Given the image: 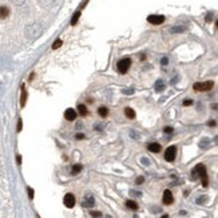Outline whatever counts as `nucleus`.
I'll return each instance as SVG.
<instances>
[{"instance_id":"nucleus-6","label":"nucleus","mask_w":218,"mask_h":218,"mask_svg":"<svg viewBox=\"0 0 218 218\" xmlns=\"http://www.w3.org/2000/svg\"><path fill=\"white\" fill-rule=\"evenodd\" d=\"M147 22L151 23V24H154V25L162 24V23L165 22V16H162V15H150L147 18Z\"/></svg>"},{"instance_id":"nucleus-2","label":"nucleus","mask_w":218,"mask_h":218,"mask_svg":"<svg viewBox=\"0 0 218 218\" xmlns=\"http://www.w3.org/2000/svg\"><path fill=\"white\" fill-rule=\"evenodd\" d=\"M196 170H197V173H198V177L202 179V186H203V187H206V186L209 185V181H208V174H206L205 165H202V163L197 165L196 166Z\"/></svg>"},{"instance_id":"nucleus-14","label":"nucleus","mask_w":218,"mask_h":218,"mask_svg":"<svg viewBox=\"0 0 218 218\" xmlns=\"http://www.w3.org/2000/svg\"><path fill=\"white\" fill-rule=\"evenodd\" d=\"M183 31H186L185 25H174V27L170 28V32L171 34H179V32H183Z\"/></svg>"},{"instance_id":"nucleus-33","label":"nucleus","mask_w":218,"mask_h":218,"mask_svg":"<svg viewBox=\"0 0 218 218\" xmlns=\"http://www.w3.org/2000/svg\"><path fill=\"white\" fill-rule=\"evenodd\" d=\"M208 125L213 127V126H216V120H209V122H208Z\"/></svg>"},{"instance_id":"nucleus-5","label":"nucleus","mask_w":218,"mask_h":218,"mask_svg":"<svg viewBox=\"0 0 218 218\" xmlns=\"http://www.w3.org/2000/svg\"><path fill=\"white\" fill-rule=\"evenodd\" d=\"M175 157H177V147L175 146H170V147L166 149L165 159L167 161V162H173V161L175 159Z\"/></svg>"},{"instance_id":"nucleus-24","label":"nucleus","mask_w":218,"mask_h":218,"mask_svg":"<svg viewBox=\"0 0 218 218\" xmlns=\"http://www.w3.org/2000/svg\"><path fill=\"white\" fill-rule=\"evenodd\" d=\"M60 46H62V40H60V39H56L55 42H54V44H52V50H58Z\"/></svg>"},{"instance_id":"nucleus-17","label":"nucleus","mask_w":218,"mask_h":218,"mask_svg":"<svg viewBox=\"0 0 218 218\" xmlns=\"http://www.w3.org/2000/svg\"><path fill=\"white\" fill-rule=\"evenodd\" d=\"M165 87H166V86H165V83H163L162 80H158V82L155 83V91H157V93L163 91V90H165Z\"/></svg>"},{"instance_id":"nucleus-18","label":"nucleus","mask_w":218,"mask_h":218,"mask_svg":"<svg viewBox=\"0 0 218 218\" xmlns=\"http://www.w3.org/2000/svg\"><path fill=\"white\" fill-rule=\"evenodd\" d=\"M78 111H79L80 115H87L88 114V110H87V107H86L84 105H79L78 106Z\"/></svg>"},{"instance_id":"nucleus-37","label":"nucleus","mask_w":218,"mask_h":218,"mask_svg":"<svg viewBox=\"0 0 218 218\" xmlns=\"http://www.w3.org/2000/svg\"><path fill=\"white\" fill-rule=\"evenodd\" d=\"M214 142H216V143H217V145H218V135L216 137V138H214Z\"/></svg>"},{"instance_id":"nucleus-11","label":"nucleus","mask_w":218,"mask_h":218,"mask_svg":"<svg viewBox=\"0 0 218 218\" xmlns=\"http://www.w3.org/2000/svg\"><path fill=\"white\" fill-rule=\"evenodd\" d=\"M11 13L10 7L7 5H0V19H7Z\"/></svg>"},{"instance_id":"nucleus-30","label":"nucleus","mask_w":218,"mask_h":218,"mask_svg":"<svg viewBox=\"0 0 218 218\" xmlns=\"http://www.w3.org/2000/svg\"><path fill=\"white\" fill-rule=\"evenodd\" d=\"M206 199H208V198H206V197H201V198H198V199H197V203H203Z\"/></svg>"},{"instance_id":"nucleus-32","label":"nucleus","mask_w":218,"mask_h":218,"mask_svg":"<svg viewBox=\"0 0 218 218\" xmlns=\"http://www.w3.org/2000/svg\"><path fill=\"white\" fill-rule=\"evenodd\" d=\"M143 177H138V178H137V183H138V185H140V183H143Z\"/></svg>"},{"instance_id":"nucleus-12","label":"nucleus","mask_w":218,"mask_h":218,"mask_svg":"<svg viewBox=\"0 0 218 218\" xmlns=\"http://www.w3.org/2000/svg\"><path fill=\"white\" fill-rule=\"evenodd\" d=\"M38 3L42 8H51L55 4V0H38Z\"/></svg>"},{"instance_id":"nucleus-34","label":"nucleus","mask_w":218,"mask_h":218,"mask_svg":"<svg viewBox=\"0 0 218 218\" xmlns=\"http://www.w3.org/2000/svg\"><path fill=\"white\" fill-rule=\"evenodd\" d=\"M83 138H84L83 134H76V139H83Z\"/></svg>"},{"instance_id":"nucleus-31","label":"nucleus","mask_w":218,"mask_h":218,"mask_svg":"<svg viewBox=\"0 0 218 218\" xmlns=\"http://www.w3.org/2000/svg\"><path fill=\"white\" fill-rule=\"evenodd\" d=\"M123 93H125V94H127V95H131V94H133L134 91L131 90V88H128V90H123Z\"/></svg>"},{"instance_id":"nucleus-28","label":"nucleus","mask_w":218,"mask_h":218,"mask_svg":"<svg viewBox=\"0 0 218 218\" xmlns=\"http://www.w3.org/2000/svg\"><path fill=\"white\" fill-rule=\"evenodd\" d=\"M167 63H169V59L167 58H162V59H161V64H162V66H166Z\"/></svg>"},{"instance_id":"nucleus-4","label":"nucleus","mask_w":218,"mask_h":218,"mask_svg":"<svg viewBox=\"0 0 218 218\" xmlns=\"http://www.w3.org/2000/svg\"><path fill=\"white\" fill-rule=\"evenodd\" d=\"M214 86V83L211 82V80H208V82H201V83H196V84L193 86V88L196 91H209L211 90Z\"/></svg>"},{"instance_id":"nucleus-20","label":"nucleus","mask_w":218,"mask_h":218,"mask_svg":"<svg viewBox=\"0 0 218 218\" xmlns=\"http://www.w3.org/2000/svg\"><path fill=\"white\" fill-rule=\"evenodd\" d=\"M79 16H80V11H76V12L74 13L72 19H71V24H72V25H75L76 23H78V19H79Z\"/></svg>"},{"instance_id":"nucleus-29","label":"nucleus","mask_w":218,"mask_h":218,"mask_svg":"<svg viewBox=\"0 0 218 218\" xmlns=\"http://www.w3.org/2000/svg\"><path fill=\"white\" fill-rule=\"evenodd\" d=\"M91 216H93V217H95V218H98V217H100V216H102V214H100L99 211H91Z\"/></svg>"},{"instance_id":"nucleus-35","label":"nucleus","mask_w":218,"mask_h":218,"mask_svg":"<svg viewBox=\"0 0 218 218\" xmlns=\"http://www.w3.org/2000/svg\"><path fill=\"white\" fill-rule=\"evenodd\" d=\"M28 193H30V198L34 197V193H32V189H28Z\"/></svg>"},{"instance_id":"nucleus-26","label":"nucleus","mask_w":218,"mask_h":218,"mask_svg":"<svg viewBox=\"0 0 218 218\" xmlns=\"http://www.w3.org/2000/svg\"><path fill=\"white\" fill-rule=\"evenodd\" d=\"M163 131H165L166 134H171L174 130H173V127H165V128H163Z\"/></svg>"},{"instance_id":"nucleus-39","label":"nucleus","mask_w":218,"mask_h":218,"mask_svg":"<svg viewBox=\"0 0 218 218\" xmlns=\"http://www.w3.org/2000/svg\"><path fill=\"white\" fill-rule=\"evenodd\" d=\"M217 28H218V20H217Z\"/></svg>"},{"instance_id":"nucleus-13","label":"nucleus","mask_w":218,"mask_h":218,"mask_svg":"<svg viewBox=\"0 0 218 218\" xmlns=\"http://www.w3.org/2000/svg\"><path fill=\"white\" fill-rule=\"evenodd\" d=\"M147 149L151 151V153H159V151H161V145H159V143L153 142V143H150V145L147 146Z\"/></svg>"},{"instance_id":"nucleus-1","label":"nucleus","mask_w":218,"mask_h":218,"mask_svg":"<svg viewBox=\"0 0 218 218\" xmlns=\"http://www.w3.org/2000/svg\"><path fill=\"white\" fill-rule=\"evenodd\" d=\"M42 32H43V25H42V23H39V22L31 23V24H28L27 27L24 28L25 36H27L28 39H31V40L38 39L39 36L42 35Z\"/></svg>"},{"instance_id":"nucleus-8","label":"nucleus","mask_w":218,"mask_h":218,"mask_svg":"<svg viewBox=\"0 0 218 218\" xmlns=\"http://www.w3.org/2000/svg\"><path fill=\"white\" fill-rule=\"evenodd\" d=\"M63 202H64V205L67 206V208H72V206L75 205V197H74L71 193H68V194H66L64 196Z\"/></svg>"},{"instance_id":"nucleus-16","label":"nucleus","mask_w":218,"mask_h":218,"mask_svg":"<svg viewBox=\"0 0 218 218\" xmlns=\"http://www.w3.org/2000/svg\"><path fill=\"white\" fill-rule=\"evenodd\" d=\"M126 206H127L128 209H131V210H137V209H138L137 202H135V201H131V199H128L127 202H126Z\"/></svg>"},{"instance_id":"nucleus-9","label":"nucleus","mask_w":218,"mask_h":218,"mask_svg":"<svg viewBox=\"0 0 218 218\" xmlns=\"http://www.w3.org/2000/svg\"><path fill=\"white\" fill-rule=\"evenodd\" d=\"M76 116H78V114H76V111L74 108H67L64 111V118L67 120H75Z\"/></svg>"},{"instance_id":"nucleus-38","label":"nucleus","mask_w":218,"mask_h":218,"mask_svg":"<svg viewBox=\"0 0 218 218\" xmlns=\"http://www.w3.org/2000/svg\"><path fill=\"white\" fill-rule=\"evenodd\" d=\"M162 218H169V216H166V214H165V216H163Z\"/></svg>"},{"instance_id":"nucleus-36","label":"nucleus","mask_w":218,"mask_h":218,"mask_svg":"<svg viewBox=\"0 0 218 218\" xmlns=\"http://www.w3.org/2000/svg\"><path fill=\"white\" fill-rule=\"evenodd\" d=\"M206 20H208V22H210V20H211V13H209L208 18H206Z\"/></svg>"},{"instance_id":"nucleus-7","label":"nucleus","mask_w":218,"mask_h":218,"mask_svg":"<svg viewBox=\"0 0 218 218\" xmlns=\"http://www.w3.org/2000/svg\"><path fill=\"white\" fill-rule=\"evenodd\" d=\"M162 201H163V203H165V205H171V203L174 202V197H173V194H171L170 190H165V191H163Z\"/></svg>"},{"instance_id":"nucleus-25","label":"nucleus","mask_w":218,"mask_h":218,"mask_svg":"<svg viewBox=\"0 0 218 218\" xmlns=\"http://www.w3.org/2000/svg\"><path fill=\"white\" fill-rule=\"evenodd\" d=\"M25 95H27V94H25V90L23 88V91H22V106H24V103H25Z\"/></svg>"},{"instance_id":"nucleus-21","label":"nucleus","mask_w":218,"mask_h":218,"mask_svg":"<svg viewBox=\"0 0 218 218\" xmlns=\"http://www.w3.org/2000/svg\"><path fill=\"white\" fill-rule=\"evenodd\" d=\"M209 143H210V142H209L208 138L202 139V140L199 142V147H201V149H208V147H209Z\"/></svg>"},{"instance_id":"nucleus-15","label":"nucleus","mask_w":218,"mask_h":218,"mask_svg":"<svg viewBox=\"0 0 218 218\" xmlns=\"http://www.w3.org/2000/svg\"><path fill=\"white\" fill-rule=\"evenodd\" d=\"M125 114H126V116H127V118H130V119L135 118V111H134L133 108H130V107H126L125 108Z\"/></svg>"},{"instance_id":"nucleus-19","label":"nucleus","mask_w":218,"mask_h":218,"mask_svg":"<svg viewBox=\"0 0 218 218\" xmlns=\"http://www.w3.org/2000/svg\"><path fill=\"white\" fill-rule=\"evenodd\" d=\"M98 114L100 116H107L108 115V108L107 107H103V106H102V107L98 108Z\"/></svg>"},{"instance_id":"nucleus-10","label":"nucleus","mask_w":218,"mask_h":218,"mask_svg":"<svg viewBox=\"0 0 218 218\" xmlns=\"http://www.w3.org/2000/svg\"><path fill=\"white\" fill-rule=\"evenodd\" d=\"M82 205L84 206V208H93V205H94L93 196H91V194H86V197L82 201Z\"/></svg>"},{"instance_id":"nucleus-22","label":"nucleus","mask_w":218,"mask_h":218,"mask_svg":"<svg viewBox=\"0 0 218 218\" xmlns=\"http://www.w3.org/2000/svg\"><path fill=\"white\" fill-rule=\"evenodd\" d=\"M11 3H12L13 5H16V7H22V5L25 4V0H10Z\"/></svg>"},{"instance_id":"nucleus-23","label":"nucleus","mask_w":218,"mask_h":218,"mask_svg":"<svg viewBox=\"0 0 218 218\" xmlns=\"http://www.w3.org/2000/svg\"><path fill=\"white\" fill-rule=\"evenodd\" d=\"M80 171H82V166H80V165L72 166V170H71V173H72V174H78V173H80Z\"/></svg>"},{"instance_id":"nucleus-27","label":"nucleus","mask_w":218,"mask_h":218,"mask_svg":"<svg viewBox=\"0 0 218 218\" xmlns=\"http://www.w3.org/2000/svg\"><path fill=\"white\" fill-rule=\"evenodd\" d=\"M190 105H193V100H191V99L183 100V106H190Z\"/></svg>"},{"instance_id":"nucleus-3","label":"nucleus","mask_w":218,"mask_h":218,"mask_svg":"<svg viewBox=\"0 0 218 218\" xmlns=\"http://www.w3.org/2000/svg\"><path fill=\"white\" fill-rule=\"evenodd\" d=\"M131 66V59L130 58H125L122 60H119L118 64H116V68H118V71L120 74H126L128 71V68H130Z\"/></svg>"}]
</instances>
